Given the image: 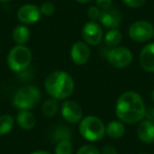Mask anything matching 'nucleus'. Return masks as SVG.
<instances>
[{"mask_svg":"<svg viewBox=\"0 0 154 154\" xmlns=\"http://www.w3.org/2000/svg\"><path fill=\"white\" fill-rule=\"evenodd\" d=\"M79 133L88 141H98L106 135V125L97 116L88 115L79 122Z\"/></svg>","mask_w":154,"mask_h":154,"instance_id":"20e7f679","label":"nucleus"},{"mask_svg":"<svg viewBox=\"0 0 154 154\" xmlns=\"http://www.w3.org/2000/svg\"><path fill=\"white\" fill-rule=\"evenodd\" d=\"M1 2H8V1H11V0H0Z\"/></svg>","mask_w":154,"mask_h":154,"instance_id":"473e14b6","label":"nucleus"},{"mask_svg":"<svg viewBox=\"0 0 154 154\" xmlns=\"http://www.w3.org/2000/svg\"><path fill=\"white\" fill-rule=\"evenodd\" d=\"M40 9V13L41 15L45 16H52L54 13H55V5L51 1H45V2L41 3V5L39 7Z\"/></svg>","mask_w":154,"mask_h":154,"instance_id":"5701e85b","label":"nucleus"},{"mask_svg":"<svg viewBox=\"0 0 154 154\" xmlns=\"http://www.w3.org/2000/svg\"><path fill=\"white\" fill-rule=\"evenodd\" d=\"M122 13L115 8H108L106 10H101L99 22L101 26L105 28L112 30V29H117L119 24L122 23Z\"/></svg>","mask_w":154,"mask_h":154,"instance_id":"f8f14e48","label":"nucleus"},{"mask_svg":"<svg viewBox=\"0 0 154 154\" xmlns=\"http://www.w3.org/2000/svg\"><path fill=\"white\" fill-rule=\"evenodd\" d=\"M40 100V90L33 85H26L16 91L13 97V106L18 110H32Z\"/></svg>","mask_w":154,"mask_h":154,"instance_id":"7ed1b4c3","label":"nucleus"},{"mask_svg":"<svg viewBox=\"0 0 154 154\" xmlns=\"http://www.w3.org/2000/svg\"><path fill=\"white\" fill-rule=\"evenodd\" d=\"M100 154H117V151L113 146L107 145L103 148V151L100 152Z\"/></svg>","mask_w":154,"mask_h":154,"instance_id":"cd10ccee","label":"nucleus"},{"mask_svg":"<svg viewBox=\"0 0 154 154\" xmlns=\"http://www.w3.org/2000/svg\"><path fill=\"white\" fill-rule=\"evenodd\" d=\"M139 64L141 69L154 73V42L147 43L139 53Z\"/></svg>","mask_w":154,"mask_h":154,"instance_id":"ddd939ff","label":"nucleus"},{"mask_svg":"<svg viewBox=\"0 0 154 154\" xmlns=\"http://www.w3.org/2000/svg\"><path fill=\"white\" fill-rule=\"evenodd\" d=\"M75 1L78 3H82V5H86V3H90L93 0H75Z\"/></svg>","mask_w":154,"mask_h":154,"instance_id":"7c9ffc66","label":"nucleus"},{"mask_svg":"<svg viewBox=\"0 0 154 154\" xmlns=\"http://www.w3.org/2000/svg\"><path fill=\"white\" fill-rule=\"evenodd\" d=\"M76 154H100V151L93 145H84L78 149Z\"/></svg>","mask_w":154,"mask_h":154,"instance_id":"b1692460","label":"nucleus"},{"mask_svg":"<svg viewBox=\"0 0 154 154\" xmlns=\"http://www.w3.org/2000/svg\"><path fill=\"white\" fill-rule=\"evenodd\" d=\"M128 34L133 41L147 42L153 38L154 26L151 22L147 20H136L129 26Z\"/></svg>","mask_w":154,"mask_h":154,"instance_id":"423d86ee","label":"nucleus"},{"mask_svg":"<svg viewBox=\"0 0 154 154\" xmlns=\"http://www.w3.org/2000/svg\"><path fill=\"white\" fill-rule=\"evenodd\" d=\"M136 134L138 139L143 143H154V124L150 120L143 118V120L138 122V126L136 129Z\"/></svg>","mask_w":154,"mask_h":154,"instance_id":"4468645a","label":"nucleus"},{"mask_svg":"<svg viewBox=\"0 0 154 154\" xmlns=\"http://www.w3.org/2000/svg\"><path fill=\"white\" fill-rule=\"evenodd\" d=\"M139 154H147V153H139Z\"/></svg>","mask_w":154,"mask_h":154,"instance_id":"72a5a7b5","label":"nucleus"},{"mask_svg":"<svg viewBox=\"0 0 154 154\" xmlns=\"http://www.w3.org/2000/svg\"><path fill=\"white\" fill-rule=\"evenodd\" d=\"M145 101L140 94L135 91H126L118 97L115 106V113L117 118L124 124H137L145 118Z\"/></svg>","mask_w":154,"mask_h":154,"instance_id":"f257e3e1","label":"nucleus"},{"mask_svg":"<svg viewBox=\"0 0 154 154\" xmlns=\"http://www.w3.org/2000/svg\"><path fill=\"white\" fill-rule=\"evenodd\" d=\"M16 122L24 131H30L36 125V117L31 110H19L16 115Z\"/></svg>","mask_w":154,"mask_h":154,"instance_id":"2eb2a0df","label":"nucleus"},{"mask_svg":"<svg viewBox=\"0 0 154 154\" xmlns=\"http://www.w3.org/2000/svg\"><path fill=\"white\" fill-rule=\"evenodd\" d=\"M61 116L70 124H77L84 118V111L79 103L66 99L60 106Z\"/></svg>","mask_w":154,"mask_h":154,"instance_id":"1a4fd4ad","label":"nucleus"},{"mask_svg":"<svg viewBox=\"0 0 154 154\" xmlns=\"http://www.w3.org/2000/svg\"><path fill=\"white\" fill-rule=\"evenodd\" d=\"M31 154H52V153L49 151H47V150H37V151L32 152Z\"/></svg>","mask_w":154,"mask_h":154,"instance_id":"c756f323","label":"nucleus"},{"mask_svg":"<svg viewBox=\"0 0 154 154\" xmlns=\"http://www.w3.org/2000/svg\"><path fill=\"white\" fill-rule=\"evenodd\" d=\"M145 118L154 124V108H149V109L146 111Z\"/></svg>","mask_w":154,"mask_h":154,"instance_id":"c85d7f7f","label":"nucleus"},{"mask_svg":"<svg viewBox=\"0 0 154 154\" xmlns=\"http://www.w3.org/2000/svg\"><path fill=\"white\" fill-rule=\"evenodd\" d=\"M12 37H13V40L16 45H26V43L30 40L31 31L26 24H18L17 26L14 28Z\"/></svg>","mask_w":154,"mask_h":154,"instance_id":"dca6fc26","label":"nucleus"},{"mask_svg":"<svg viewBox=\"0 0 154 154\" xmlns=\"http://www.w3.org/2000/svg\"><path fill=\"white\" fill-rule=\"evenodd\" d=\"M151 99H152V101L154 103V89H153V91H152V93H151Z\"/></svg>","mask_w":154,"mask_h":154,"instance_id":"2f4dec72","label":"nucleus"},{"mask_svg":"<svg viewBox=\"0 0 154 154\" xmlns=\"http://www.w3.org/2000/svg\"><path fill=\"white\" fill-rule=\"evenodd\" d=\"M33 54L26 45H16L11 49L7 57L8 66L13 72L20 73L30 66Z\"/></svg>","mask_w":154,"mask_h":154,"instance_id":"39448f33","label":"nucleus"},{"mask_svg":"<svg viewBox=\"0 0 154 154\" xmlns=\"http://www.w3.org/2000/svg\"><path fill=\"white\" fill-rule=\"evenodd\" d=\"M73 153V145L71 139L60 140L56 143L54 154H72Z\"/></svg>","mask_w":154,"mask_h":154,"instance_id":"412c9836","label":"nucleus"},{"mask_svg":"<svg viewBox=\"0 0 154 154\" xmlns=\"http://www.w3.org/2000/svg\"><path fill=\"white\" fill-rule=\"evenodd\" d=\"M15 124V119L10 114H2L0 115V136L7 135L12 131Z\"/></svg>","mask_w":154,"mask_h":154,"instance_id":"aec40b11","label":"nucleus"},{"mask_svg":"<svg viewBox=\"0 0 154 154\" xmlns=\"http://www.w3.org/2000/svg\"><path fill=\"white\" fill-rule=\"evenodd\" d=\"M153 38H154V34H153Z\"/></svg>","mask_w":154,"mask_h":154,"instance_id":"f704fd0d","label":"nucleus"},{"mask_svg":"<svg viewBox=\"0 0 154 154\" xmlns=\"http://www.w3.org/2000/svg\"><path fill=\"white\" fill-rule=\"evenodd\" d=\"M96 5L100 10H106L112 5V0H96Z\"/></svg>","mask_w":154,"mask_h":154,"instance_id":"bb28decb","label":"nucleus"},{"mask_svg":"<svg viewBox=\"0 0 154 154\" xmlns=\"http://www.w3.org/2000/svg\"><path fill=\"white\" fill-rule=\"evenodd\" d=\"M70 56L72 61L77 66H84L90 60L91 50L85 41H76L71 48Z\"/></svg>","mask_w":154,"mask_h":154,"instance_id":"9b49d317","label":"nucleus"},{"mask_svg":"<svg viewBox=\"0 0 154 154\" xmlns=\"http://www.w3.org/2000/svg\"><path fill=\"white\" fill-rule=\"evenodd\" d=\"M108 62L116 69H125L133 61V54L126 47L112 48L107 54Z\"/></svg>","mask_w":154,"mask_h":154,"instance_id":"0eeeda50","label":"nucleus"},{"mask_svg":"<svg viewBox=\"0 0 154 154\" xmlns=\"http://www.w3.org/2000/svg\"><path fill=\"white\" fill-rule=\"evenodd\" d=\"M126 133V127L120 120H112L106 126V134L113 139L122 138Z\"/></svg>","mask_w":154,"mask_h":154,"instance_id":"f3484780","label":"nucleus"},{"mask_svg":"<svg viewBox=\"0 0 154 154\" xmlns=\"http://www.w3.org/2000/svg\"><path fill=\"white\" fill-rule=\"evenodd\" d=\"M45 89L52 98L66 100L74 92L75 82L68 72L54 71L45 78Z\"/></svg>","mask_w":154,"mask_h":154,"instance_id":"f03ea898","label":"nucleus"},{"mask_svg":"<svg viewBox=\"0 0 154 154\" xmlns=\"http://www.w3.org/2000/svg\"><path fill=\"white\" fill-rule=\"evenodd\" d=\"M101 14V10L99 9L98 7H90L88 10V17L90 18L91 21H96V20H99V17H100Z\"/></svg>","mask_w":154,"mask_h":154,"instance_id":"393cba45","label":"nucleus"},{"mask_svg":"<svg viewBox=\"0 0 154 154\" xmlns=\"http://www.w3.org/2000/svg\"><path fill=\"white\" fill-rule=\"evenodd\" d=\"M71 136H72V133H71L70 130L66 129V127L60 126L58 128H56L53 132V137L54 140L58 141L60 140H66V139H71Z\"/></svg>","mask_w":154,"mask_h":154,"instance_id":"4be33fe9","label":"nucleus"},{"mask_svg":"<svg viewBox=\"0 0 154 154\" xmlns=\"http://www.w3.org/2000/svg\"><path fill=\"white\" fill-rule=\"evenodd\" d=\"M82 39L89 45H98L103 40V30L101 24L96 21H89L85 23L82 30Z\"/></svg>","mask_w":154,"mask_h":154,"instance_id":"6e6552de","label":"nucleus"},{"mask_svg":"<svg viewBox=\"0 0 154 154\" xmlns=\"http://www.w3.org/2000/svg\"><path fill=\"white\" fill-rule=\"evenodd\" d=\"M124 3L128 8L131 9H139V8L143 7L147 0H122Z\"/></svg>","mask_w":154,"mask_h":154,"instance_id":"a878e982","label":"nucleus"},{"mask_svg":"<svg viewBox=\"0 0 154 154\" xmlns=\"http://www.w3.org/2000/svg\"><path fill=\"white\" fill-rule=\"evenodd\" d=\"M58 101L59 100L52 98V97L45 99V103H42V107H41V111L45 117H53L58 113L60 109V105Z\"/></svg>","mask_w":154,"mask_h":154,"instance_id":"a211bd4d","label":"nucleus"},{"mask_svg":"<svg viewBox=\"0 0 154 154\" xmlns=\"http://www.w3.org/2000/svg\"><path fill=\"white\" fill-rule=\"evenodd\" d=\"M122 39V33L118 29H112V30H109L107 32V34L103 37V40L107 43V45L112 48L118 47V45L120 43Z\"/></svg>","mask_w":154,"mask_h":154,"instance_id":"6ab92c4d","label":"nucleus"},{"mask_svg":"<svg viewBox=\"0 0 154 154\" xmlns=\"http://www.w3.org/2000/svg\"><path fill=\"white\" fill-rule=\"evenodd\" d=\"M41 17L40 9L38 5L33 3H26L19 8L17 11V19L21 22V24L30 26L39 21Z\"/></svg>","mask_w":154,"mask_h":154,"instance_id":"9d476101","label":"nucleus"}]
</instances>
